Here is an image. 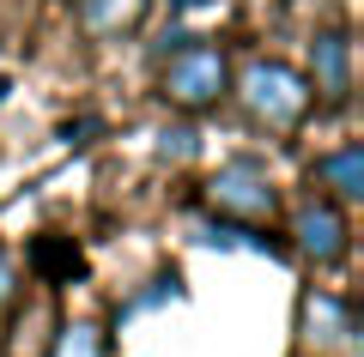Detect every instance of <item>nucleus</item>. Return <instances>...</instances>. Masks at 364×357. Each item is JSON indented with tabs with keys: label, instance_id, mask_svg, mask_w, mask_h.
<instances>
[{
	"label": "nucleus",
	"instance_id": "7",
	"mask_svg": "<svg viewBox=\"0 0 364 357\" xmlns=\"http://www.w3.org/2000/svg\"><path fill=\"white\" fill-rule=\"evenodd\" d=\"M310 182L322 188V200L358 206V200H364V145H340V152L316 158V164H310Z\"/></svg>",
	"mask_w": 364,
	"mask_h": 357
},
{
	"label": "nucleus",
	"instance_id": "11",
	"mask_svg": "<svg viewBox=\"0 0 364 357\" xmlns=\"http://www.w3.org/2000/svg\"><path fill=\"white\" fill-rule=\"evenodd\" d=\"M49 357H104V333L91 327V321H67Z\"/></svg>",
	"mask_w": 364,
	"mask_h": 357
},
{
	"label": "nucleus",
	"instance_id": "8",
	"mask_svg": "<svg viewBox=\"0 0 364 357\" xmlns=\"http://www.w3.org/2000/svg\"><path fill=\"white\" fill-rule=\"evenodd\" d=\"M146 6H152V0H79L73 13H79V31H85V37L109 43V37L140 31L146 25Z\"/></svg>",
	"mask_w": 364,
	"mask_h": 357
},
{
	"label": "nucleus",
	"instance_id": "12",
	"mask_svg": "<svg viewBox=\"0 0 364 357\" xmlns=\"http://www.w3.org/2000/svg\"><path fill=\"white\" fill-rule=\"evenodd\" d=\"M13 297H18V260H13V248L0 243V309H13Z\"/></svg>",
	"mask_w": 364,
	"mask_h": 357
},
{
	"label": "nucleus",
	"instance_id": "1",
	"mask_svg": "<svg viewBox=\"0 0 364 357\" xmlns=\"http://www.w3.org/2000/svg\"><path fill=\"white\" fill-rule=\"evenodd\" d=\"M231 91H237V109L249 115V128H261V133H298L310 121V109H316L310 79L298 67H286V61H267V55L249 61L231 79Z\"/></svg>",
	"mask_w": 364,
	"mask_h": 357
},
{
	"label": "nucleus",
	"instance_id": "14",
	"mask_svg": "<svg viewBox=\"0 0 364 357\" xmlns=\"http://www.w3.org/2000/svg\"><path fill=\"white\" fill-rule=\"evenodd\" d=\"M170 6H182V13H188V6H207V0H170Z\"/></svg>",
	"mask_w": 364,
	"mask_h": 357
},
{
	"label": "nucleus",
	"instance_id": "4",
	"mask_svg": "<svg viewBox=\"0 0 364 357\" xmlns=\"http://www.w3.org/2000/svg\"><path fill=\"white\" fill-rule=\"evenodd\" d=\"M346 248H352L346 212H340L334 200H322V194H310V200L291 212V255L310 260V267H340Z\"/></svg>",
	"mask_w": 364,
	"mask_h": 357
},
{
	"label": "nucleus",
	"instance_id": "15",
	"mask_svg": "<svg viewBox=\"0 0 364 357\" xmlns=\"http://www.w3.org/2000/svg\"><path fill=\"white\" fill-rule=\"evenodd\" d=\"M6 91H13V79H6V73H0V103H6Z\"/></svg>",
	"mask_w": 364,
	"mask_h": 357
},
{
	"label": "nucleus",
	"instance_id": "2",
	"mask_svg": "<svg viewBox=\"0 0 364 357\" xmlns=\"http://www.w3.org/2000/svg\"><path fill=\"white\" fill-rule=\"evenodd\" d=\"M231 91V55L207 37H182L164 55V73H158V97L182 115H200Z\"/></svg>",
	"mask_w": 364,
	"mask_h": 357
},
{
	"label": "nucleus",
	"instance_id": "3",
	"mask_svg": "<svg viewBox=\"0 0 364 357\" xmlns=\"http://www.w3.org/2000/svg\"><path fill=\"white\" fill-rule=\"evenodd\" d=\"M207 206L219 218H231V224H273V212H279V188H273L267 164H255V158H231V164H219L207 176Z\"/></svg>",
	"mask_w": 364,
	"mask_h": 357
},
{
	"label": "nucleus",
	"instance_id": "5",
	"mask_svg": "<svg viewBox=\"0 0 364 357\" xmlns=\"http://www.w3.org/2000/svg\"><path fill=\"white\" fill-rule=\"evenodd\" d=\"M352 309L340 303V297H328V291H304L298 297V357H334V351H346L352 345Z\"/></svg>",
	"mask_w": 364,
	"mask_h": 357
},
{
	"label": "nucleus",
	"instance_id": "13",
	"mask_svg": "<svg viewBox=\"0 0 364 357\" xmlns=\"http://www.w3.org/2000/svg\"><path fill=\"white\" fill-rule=\"evenodd\" d=\"M164 158H195V133H188V128H170L164 133Z\"/></svg>",
	"mask_w": 364,
	"mask_h": 357
},
{
	"label": "nucleus",
	"instance_id": "10",
	"mask_svg": "<svg viewBox=\"0 0 364 357\" xmlns=\"http://www.w3.org/2000/svg\"><path fill=\"white\" fill-rule=\"evenodd\" d=\"M200 243H213V248H255V255H279L273 230H261V224H231V218H207V224H200Z\"/></svg>",
	"mask_w": 364,
	"mask_h": 357
},
{
	"label": "nucleus",
	"instance_id": "6",
	"mask_svg": "<svg viewBox=\"0 0 364 357\" xmlns=\"http://www.w3.org/2000/svg\"><path fill=\"white\" fill-rule=\"evenodd\" d=\"M310 91H322V103H334V109L352 97V43H346V31H322V37H316Z\"/></svg>",
	"mask_w": 364,
	"mask_h": 357
},
{
	"label": "nucleus",
	"instance_id": "9",
	"mask_svg": "<svg viewBox=\"0 0 364 357\" xmlns=\"http://www.w3.org/2000/svg\"><path fill=\"white\" fill-rule=\"evenodd\" d=\"M31 267H37L43 285L85 279V255H79V243H73V236H61V230H43L37 243H31Z\"/></svg>",
	"mask_w": 364,
	"mask_h": 357
}]
</instances>
